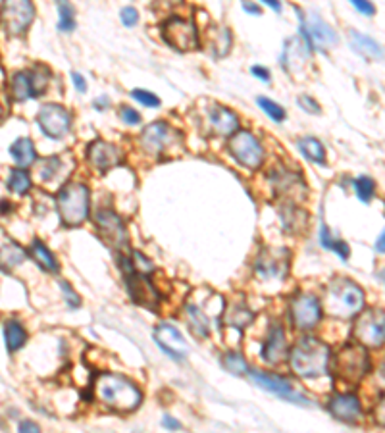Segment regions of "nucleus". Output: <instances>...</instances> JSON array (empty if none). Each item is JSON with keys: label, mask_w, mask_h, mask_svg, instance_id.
Returning a JSON list of instances; mask_svg holds the SVG:
<instances>
[{"label": "nucleus", "mask_w": 385, "mask_h": 433, "mask_svg": "<svg viewBox=\"0 0 385 433\" xmlns=\"http://www.w3.org/2000/svg\"><path fill=\"white\" fill-rule=\"evenodd\" d=\"M31 254H33V258L39 262V266L44 268L46 272H58V260H56V256L44 246V243H41V241H33V245H31Z\"/></svg>", "instance_id": "obj_30"}, {"label": "nucleus", "mask_w": 385, "mask_h": 433, "mask_svg": "<svg viewBox=\"0 0 385 433\" xmlns=\"http://www.w3.org/2000/svg\"><path fill=\"white\" fill-rule=\"evenodd\" d=\"M208 122L218 135H232L239 127V118L224 106H212L208 110Z\"/></svg>", "instance_id": "obj_23"}, {"label": "nucleus", "mask_w": 385, "mask_h": 433, "mask_svg": "<svg viewBox=\"0 0 385 433\" xmlns=\"http://www.w3.org/2000/svg\"><path fill=\"white\" fill-rule=\"evenodd\" d=\"M332 351L324 341L316 337H303L291 349L289 364L301 377H320L327 374Z\"/></svg>", "instance_id": "obj_2"}, {"label": "nucleus", "mask_w": 385, "mask_h": 433, "mask_svg": "<svg viewBox=\"0 0 385 433\" xmlns=\"http://www.w3.org/2000/svg\"><path fill=\"white\" fill-rule=\"evenodd\" d=\"M251 377H253V382H256L260 385L262 389L270 391V393H276L277 397L285 399V401H289V403L303 404V406H310V404H313L310 403V399L305 397V395H301V393H298L287 379L279 377V375L253 370V372H251Z\"/></svg>", "instance_id": "obj_14"}, {"label": "nucleus", "mask_w": 385, "mask_h": 433, "mask_svg": "<svg viewBox=\"0 0 385 433\" xmlns=\"http://www.w3.org/2000/svg\"><path fill=\"white\" fill-rule=\"evenodd\" d=\"M99 235L102 241L112 249H122L127 245V233H125L124 222L118 218L116 212L112 210H99L95 216Z\"/></svg>", "instance_id": "obj_16"}, {"label": "nucleus", "mask_w": 385, "mask_h": 433, "mask_svg": "<svg viewBox=\"0 0 385 433\" xmlns=\"http://www.w3.org/2000/svg\"><path fill=\"white\" fill-rule=\"evenodd\" d=\"M162 37L175 51H195L198 49V33L195 23L191 20H183L179 15H172L162 23Z\"/></svg>", "instance_id": "obj_6"}, {"label": "nucleus", "mask_w": 385, "mask_h": 433, "mask_svg": "<svg viewBox=\"0 0 385 433\" xmlns=\"http://www.w3.org/2000/svg\"><path fill=\"white\" fill-rule=\"evenodd\" d=\"M8 187L12 189L15 195H25L31 187V180L27 172H23V170H12L10 180H8Z\"/></svg>", "instance_id": "obj_33"}, {"label": "nucleus", "mask_w": 385, "mask_h": 433, "mask_svg": "<svg viewBox=\"0 0 385 433\" xmlns=\"http://www.w3.org/2000/svg\"><path fill=\"white\" fill-rule=\"evenodd\" d=\"M187 316H189L191 330L196 333L198 337H208L210 335V324L208 318L204 316L203 310H198L195 304H187Z\"/></svg>", "instance_id": "obj_31"}, {"label": "nucleus", "mask_w": 385, "mask_h": 433, "mask_svg": "<svg viewBox=\"0 0 385 433\" xmlns=\"http://www.w3.org/2000/svg\"><path fill=\"white\" fill-rule=\"evenodd\" d=\"M106 104H108V99H102V101H95V108H104V106H106Z\"/></svg>", "instance_id": "obj_52"}, {"label": "nucleus", "mask_w": 385, "mask_h": 433, "mask_svg": "<svg viewBox=\"0 0 385 433\" xmlns=\"http://www.w3.org/2000/svg\"><path fill=\"white\" fill-rule=\"evenodd\" d=\"M297 102H298V106H303L308 114H320V104L314 101L313 96L303 94V96H298Z\"/></svg>", "instance_id": "obj_41"}, {"label": "nucleus", "mask_w": 385, "mask_h": 433, "mask_svg": "<svg viewBox=\"0 0 385 433\" xmlns=\"http://www.w3.org/2000/svg\"><path fill=\"white\" fill-rule=\"evenodd\" d=\"M89 162L101 170V172H108L110 168L120 166L124 162V152L120 146L106 141H93L87 149Z\"/></svg>", "instance_id": "obj_18"}, {"label": "nucleus", "mask_w": 385, "mask_h": 433, "mask_svg": "<svg viewBox=\"0 0 385 433\" xmlns=\"http://www.w3.org/2000/svg\"><path fill=\"white\" fill-rule=\"evenodd\" d=\"M301 20V33L305 37V41L318 51H327L329 46L337 44V33L332 25H327L318 14H310L308 22H305V18Z\"/></svg>", "instance_id": "obj_12"}, {"label": "nucleus", "mask_w": 385, "mask_h": 433, "mask_svg": "<svg viewBox=\"0 0 385 433\" xmlns=\"http://www.w3.org/2000/svg\"><path fill=\"white\" fill-rule=\"evenodd\" d=\"M154 339H156L162 351L170 354L174 360H183L185 358V339H183V335L175 330L174 325H158L156 332H154Z\"/></svg>", "instance_id": "obj_20"}, {"label": "nucleus", "mask_w": 385, "mask_h": 433, "mask_svg": "<svg viewBox=\"0 0 385 433\" xmlns=\"http://www.w3.org/2000/svg\"><path fill=\"white\" fill-rule=\"evenodd\" d=\"M93 391L104 406L116 412L135 410L143 399L135 383L130 382L124 375L110 374V372L96 375Z\"/></svg>", "instance_id": "obj_1"}, {"label": "nucleus", "mask_w": 385, "mask_h": 433, "mask_svg": "<svg viewBox=\"0 0 385 433\" xmlns=\"http://www.w3.org/2000/svg\"><path fill=\"white\" fill-rule=\"evenodd\" d=\"M58 12H60V22L58 29L64 31V33H70L73 27H75V22H73V8L68 4V2H58Z\"/></svg>", "instance_id": "obj_36"}, {"label": "nucleus", "mask_w": 385, "mask_h": 433, "mask_svg": "<svg viewBox=\"0 0 385 433\" xmlns=\"http://www.w3.org/2000/svg\"><path fill=\"white\" fill-rule=\"evenodd\" d=\"M58 214L70 227L83 224L89 216V189L81 183L64 185L58 195Z\"/></svg>", "instance_id": "obj_4"}, {"label": "nucleus", "mask_w": 385, "mask_h": 433, "mask_svg": "<svg viewBox=\"0 0 385 433\" xmlns=\"http://www.w3.org/2000/svg\"><path fill=\"white\" fill-rule=\"evenodd\" d=\"M243 8L247 10L248 14H260V8L253 6V4H248V2H243Z\"/></svg>", "instance_id": "obj_49"}, {"label": "nucleus", "mask_w": 385, "mask_h": 433, "mask_svg": "<svg viewBox=\"0 0 385 433\" xmlns=\"http://www.w3.org/2000/svg\"><path fill=\"white\" fill-rule=\"evenodd\" d=\"M355 191L356 196L368 204V202L372 201L374 193H376V183H374V180H370V177L362 175V177H358V180L355 181Z\"/></svg>", "instance_id": "obj_35"}, {"label": "nucleus", "mask_w": 385, "mask_h": 433, "mask_svg": "<svg viewBox=\"0 0 385 433\" xmlns=\"http://www.w3.org/2000/svg\"><path fill=\"white\" fill-rule=\"evenodd\" d=\"M10 156L20 168L31 166L37 160L35 146L31 143V139H18L15 143L10 144Z\"/></svg>", "instance_id": "obj_26"}, {"label": "nucleus", "mask_w": 385, "mask_h": 433, "mask_svg": "<svg viewBox=\"0 0 385 433\" xmlns=\"http://www.w3.org/2000/svg\"><path fill=\"white\" fill-rule=\"evenodd\" d=\"M351 44L358 54H362L368 60H381L384 58V52H381V46H379L372 37L362 35L358 31H351Z\"/></svg>", "instance_id": "obj_25"}, {"label": "nucleus", "mask_w": 385, "mask_h": 433, "mask_svg": "<svg viewBox=\"0 0 385 433\" xmlns=\"http://www.w3.org/2000/svg\"><path fill=\"white\" fill-rule=\"evenodd\" d=\"M376 249H378L379 253H384V249H385V235H384V233H379V239H378V243H376Z\"/></svg>", "instance_id": "obj_51"}, {"label": "nucleus", "mask_w": 385, "mask_h": 433, "mask_svg": "<svg viewBox=\"0 0 385 433\" xmlns=\"http://www.w3.org/2000/svg\"><path fill=\"white\" fill-rule=\"evenodd\" d=\"M324 304H326V310L329 312V316L349 320V318L356 316L358 312L362 310V289L358 287L353 280L337 277L327 285Z\"/></svg>", "instance_id": "obj_3"}, {"label": "nucleus", "mask_w": 385, "mask_h": 433, "mask_svg": "<svg viewBox=\"0 0 385 433\" xmlns=\"http://www.w3.org/2000/svg\"><path fill=\"white\" fill-rule=\"evenodd\" d=\"M385 318L381 308H372L362 312L356 320L355 337L362 346H381L385 335Z\"/></svg>", "instance_id": "obj_9"}, {"label": "nucleus", "mask_w": 385, "mask_h": 433, "mask_svg": "<svg viewBox=\"0 0 385 433\" xmlns=\"http://www.w3.org/2000/svg\"><path fill=\"white\" fill-rule=\"evenodd\" d=\"M258 104H260V108L266 112V114L274 120V122H284L285 120V110L279 106V104H276L274 101H270V99H264V96H260L258 99Z\"/></svg>", "instance_id": "obj_37"}, {"label": "nucleus", "mask_w": 385, "mask_h": 433, "mask_svg": "<svg viewBox=\"0 0 385 433\" xmlns=\"http://www.w3.org/2000/svg\"><path fill=\"white\" fill-rule=\"evenodd\" d=\"M72 81L80 93H85V91H87V83H85V77H83L81 73H72Z\"/></svg>", "instance_id": "obj_47"}, {"label": "nucleus", "mask_w": 385, "mask_h": 433, "mask_svg": "<svg viewBox=\"0 0 385 433\" xmlns=\"http://www.w3.org/2000/svg\"><path fill=\"white\" fill-rule=\"evenodd\" d=\"M49 85V73L44 70L33 72H18L12 80V94L15 101H27L44 93Z\"/></svg>", "instance_id": "obj_15"}, {"label": "nucleus", "mask_w": 385, "mask_h": 433, "mask_svg": "<svg viewBox=\"0 0 385 433\" xmlns=\"http://www.w3.org/2000/svg\"><path fill=\"white\" fill-rule=\"evenodd\" d=\"M27 258V253L23 251L22 246L15 243H8L0 249V270L10 272L20 264H23V260Z\"/></svg>", "instance_id": "obj_28"}, {"label": "nucleus", "mask_w": 385, "mask_h": 433, "mask_svg": "<svg viewBox=\"0 0 385 433\" xmlns=\"http://www.w3.org/2000/svg\"><path fill=\"white\" fill-rule=\"evenodd\" d=\"M291 322L297 330H313L322 318L320 301L313 295L293 296L289 304Z\"/></svg>", "instance_id": "obj_11"}, {"label": "nucleus", "mask_w": 385, "mask_h": 433, "mask_svg": "<svg viewBox=\"0 0 385 433\" xmlns=\"http://www.w3.org/2000/svg\"><path fill=\"white\" fill-rule=\"evenodd\" d=\"M229 152L248 170H256L264 162V149L251 131H239L229 139Z\"/></svg>", "instance_id": "obj_7"}, {"label": "nucleus", "mask_w": 385, "mask_h": 433, "mask_svg": "<svg viewBox=\"0 0 385 433\" xmlns=\"http://www.w3.org/2000/svg\"><path fill=\"white\" fill-rule=\"evenodd\" d=\"M251 73L256 75L260 81H264V83H268L270 81V72L266 68H262V65H253V68H251Z\"/></svg>", "instance_id": "obj_46"}, {"label": "nucleus", "mask_w": 385, "mask_h": 433, "mask_svg": "<svg viewBox=\"0 0 385 433\" xmlns=\"http://www.w3.org/2000/svg\"><path fill=\"white\" fill-rule=\"evenodd\" d=\"M2 25L6 29L8 35L18 37L23 35L35 18V6L31 2H4L0 10Z\"/></svg>", "instance_id": "obj_10"}, {"label": "nucleus", "mask_w": 385, "mask_h": 433, "mask_svg": "<svg viewBox=\"0 0 385 433\" xmlns=\"http://www.w3.org/2000/svg\"><path fill=\"white\" fill-rule=\"evenodd\" d=\"M120 18H122V23H124L125 27H133V25H137V22H139L137 10L131 6H125L124 10L120 12Z\"/></svg>", "instance_id": "obj_40"}, {"label": "nucleus", "mask_w": 385, "mask_h": 433, "mask_svg": "<svg viewBox=\"0 0 385 433\" xmlns=\"http://www.w3.org/2000/svg\"><path fill=\"white\" fill-rule=\"evenodd\" d=\"M120 115H122V120H124L127 125H137V123H141V114H139L137 110L130 108V106H124V108L120 110Z\"/></svg>", "instance_id": "obj_42"}, {"label": "nucleus", "mask_w": 385, "mask_h": 433, "mask_svg": "<svg viewBox=\"0 0 385 433\" xmlns=\"http://www.w3.org/2000/svg\"><path fill=\"white\" fill-rule=\"evenodd\" d=\"M264 4H266V6H270V8H274L276 12H279V10H282V4H279L277 0H264Z\"/></svg>", "instance_id": "obj_50"}, {"label": "nucleus", "mask_w": 385, "mask_h": 433, "mask_svg": "<svg viewBox=\"0 0 385 433\" xmlns=\"http://www.w3.org/2000/svg\"><path fill=\"white\" fill-rule=\"evenodd\" d=\"M20 433H41V427L37 426L35 422H31V420H23L22 424H20V429H18Z\"/></svg>", "instance_id": "obj_45"}, {"label": "nucleus", "mask_w": 385, "mask_h": 433, "mask_svg": "<svg viewBox=\"0 0 385 433\" xmlns=\"http://www.w3.org/2000/svg\"><path fill=\"white\" fill-rule=\"evenodd\" d=\"M131 96H133L135 101L141 102V104L149 106V108H158V106H160V99H158L154 93H151V91H145V89H135V91H131Z\"/></svg>", "instance_id": "obj_39"}, {"label": "nucleus", "mask_w": 385, "mask_h": 433, "mask_svg": "<svg viewBox=\"0 0 385 433\" xmlns=\"http://www.w3.org/2000/svg\"><path fill=\"white\" fill-rule=\"evenodd\" d=\"M175 131L170 130V125L164 122H154L146 125L143 135H141V144L146 152L151 154H160L174 143Z\"/></svg>", "instance_id": "obj_19"}, {"label": "nucleus", "mask_w": 385, "mask_h": 433, "mask_svg": "<svg viewBox=\"0 0 385 433\" xmlns=\"http://www.w3.org/2000/svg\"><path fill=\"white\" fill-rule=\"evenodd\" d=\"M2 118H4V106L0 104V120H2Z\"/></svg>", "instance_id": "obj_53"}, {"label": "nucleus", "mask_w": 385, "mask_h": 433, "mask_svg": "<svg viewBox=\"0 0 385 433\" xmlns=\"http://www.w3.org/2000/svg\"><path fill=\"white\" fill-rule=\"evenodd\" d=\"M229 46H232V33H229V29H218L216 41H214L216 56H225L229 52Z\"/></svg>", "instance_id": "obj_38"}, {"label": "nucleus", "mask_w": 385, "mask_h": 433, "mask_svg": "<svg viewBox=\"0 0 385 433\" xmlns=\"http://www.w3.org/2000/svg\"><path fill=\"white\" fill-rule=\"evenodd\" d=\"M287 353V339H285V330L282 325H274L270 332L268 339L262 346V358L268 364H277L285 358Z\"/></svg>", "instance_id": "obj_22"}, {"label": "nucleus", "mask_w": 385, "mask_h": 433, "mask_svg": "<svg viewBox=\"0 0 385 433\" xmlns=\"http://www.w3.org/2000/svg\"><path fill=\"white\" fill-rule=\"evenodd\" d=\"M298 149H301V152L305 154L306 158L313 160V162H318V164H324V162H326V151H324V146H322L318 139H303V141L298 143Z\"/></svg>", "instance_id": "obj_32"}, {"label": "nucleus", "mask_w": 385, "mask_h": 433, "mask_svg": "<svg viewBox=\"0 0 385 433\" xmlns=\"http://www.w3.org/2000/svg\"><path fill=\"white\" fill-rule=\"evenodd\" d=\"M37 122H39L46 137L60 139L70 131L72 115L60 104H44L43 108L39 110V114H37Z\"/></svg>", "instance_id": "obj_13"}, {"label": "nucleus", "mask_w": 385, "mask_h": 433, "mask_svg": "<svg viewBox=\"0 0 385 433\" xmlns=\"http://www.w3.org/2000/svg\"><path fill=\"white\" fill-rule=\"evenodd\" d=\"M122 262V268L125 272V282H127V289H130V296L135 301V303L143 304V306H149V308H156L158 306V301H160V295L158 291L153 287V283L146 280L145 274H139L131 268L130 258H120Z\"/></svg>", "instance_id": "obj_8"}, {"label": "nucleus", "mask_w": 385, "mask_h": 433, "mask_svg": "<svg viewBox=\"0 0 385 433\" xmlns=\"http://www.w3.org/2000/svg\"><path fill=\"white\" fill-rule=\"evenodd\" d=\"M162 424H164V427H168V429H179V427H182V424H179L177 420L172 418V416H166Z\"/></svg>", "instance_id": "obj_48"}, {"label": "nucleus", "mask_w": 385, "mask_h": 433, "mask_svg": "<svg viewBox=\"0 0 385 433\" xmlns=\"http://www.w3.org/2000/svg\"><path fill=\"white\" fill-rule=\"evenodd\" d=\"M255 320V314L248 310L245 304L235 303L229 306V310H225L224 324L229 327H237V330H245L251 322Z\"/></svg>", "instance_id": "obj_27"}, {"label": "nucleus", "mask_w": 385, "mask_h": 433, "mask_svg": "<svg viewBox=\"0 0 385 433\" xmlns=\"http://www.w3.org/2000/svg\"><path fill=\"white\" fill-rule=\"evenodd\" d=\"M329 412L334 414L335 418L341 420V422H358L360 416H362V406H360V401L355 395H335L329 401Z\"/></svg>", "instance_id": "obj_21"}, {"label": "nucleus", "mask_w": 385, "mask_h": 433, "mask_svg": "<svg viewBox=\"0 0 385 433\" xmlns=\"http://www.w3.org/2000/svg\"><path fill=\"white\" fill-rule=\"evenodd\" d=\"M256 272L264 277L282 280L289 272V253L285 249H264L256 258Z\"/></svg>", "instance_id": "obj_17"}, {"label": "nucleus", "mask_w": 385, "mask_h": 433, "mask_svg": "<svg viewBox=\"0 0 385 433\" xmlns=\"http://www.w3.org/2000/svg\"><path fill=\"white\" fill-rule=\"evenodd\" d=\"M62 291H64V296L65 301H68V304H70V308H77L81 304V299L77 295H75V291H73L68 283H62Z\"/></svg>", "instance_id": "obj_43"}, {"label": "nucleus", "mask_w": 385, "mask_h": 433, "mask_svg": "<svg viewBox=\"0 0 385 433\" xmlns=\"http://www.w3.org/2000/svg\"><path fill=\"white\" fill-rule=\"evenodd\" d=\"M222 364H224V368L227 370V372H232L233 375H243L248 370L247 362H245V358H243L239 353L224 354Z\"/></svg>", "instance_id": "obj_34"}, {"label": "nucleus", "mask_w": 385, "mask_h": 433, "mask_svg": "<svg viewBox=\"0 0 385 433\" xmlns=\"http://www.w3.org/2000/svg\"><path fill=\"white\" fill-rule=\"evenodd\" d=\"M64 170V162L60 156H51L39 162V175L44 183H64L68 173Z\"/></svg>", "instance_id": "obj_24"}, {"label": "nucleus", "mask_w": 385, "mask_h": 433, "mask_svg": "<svg viewBox=\"0 0 385 433\" xmlns=\"http://www.w3.org/2000/svg\"><path fill=\"white\" fill-rule=\"evenodd\" d=\"M332 362L334 374L347 383H358L370 368V358L362 345H349L335 354Z\"/></svg>", "instance_id": "obj_5"}, {"label": "nucleus", "mask_w": 385, "mask_h": 433, "mask_svg": "<svg viewBox=\"0 0 385 433\" xmlns=\"http://www.w3.org/2000/svg\"><path fill=\"white\" fill-rule=\"evenodd\" d=\"M353 6H355L358 12H362V14L366 15L376 14V6H374L372 2H366V0H353Z\"/></svg>", "instance_id": "obj_44"}, {"label": "nucleus", "mask_w": 385, "mask_h": 433, "mask_svg": "<svg viewBox=\"0 0 385 433\" xmlns=\"http://www.w3.org/2000/svg\"><path fill=\"white\" fill-rule=\"evenodd\" d=\"M4 341H6V349L10 353L20 351L25 341H27V333L23 330V325L15 320H10L4 324Z\"/></svg>", "instance_id": "obj_29"}]
</instances>
